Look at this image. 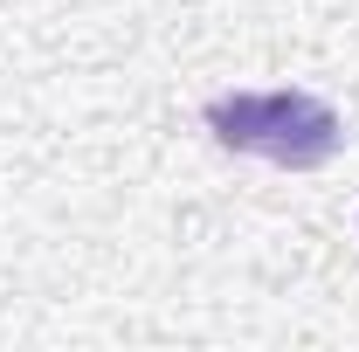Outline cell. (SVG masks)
Instances as JSON below:
<instances>
[{
  "label": "cell",
  "mask_w": 359,
  "mask_h": 352,
  "mask_svg": "<svg viewBox=\"0 0 359 352\" xmlns=\"http://www.w3.org/2000/svg\"><path fill=\"white\" fill-rule=\"evenodd\" d=\"M201 118H208L215 145L242 152V159H263V166H283V173H318L346 145L339 111L311 90H228Z\"/></svg>",
  "instance_id": "1"
}]
</instances>
